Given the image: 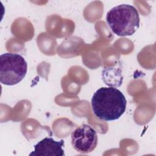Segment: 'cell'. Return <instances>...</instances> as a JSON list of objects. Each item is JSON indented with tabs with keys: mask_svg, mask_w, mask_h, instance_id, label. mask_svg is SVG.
Returning a JSON list of instances; mask_svg holds the SVG:
<instances>
[{
	"mask_svg": "<svg viewBox=\"0 0 156 156\" xmlns=\"http://www.w3.org/2000/svg\"><path fill=\"white\" fill-rule=\"evenodd\" d=\"M106 21L118 36L133 35L140 27V19L136 9L129 4H120L111 9L107 13Z\"/></svg>",
	"mask_w": 156,
	"mask_h": 156,
	"instance_id": "obj_2",
	"label": "cell"
},
{
	"mask_svg": "<svg viewBox=\"0 0 156 156\" xmlns=\"http://www.w3.org/2000/svg\"><path fill=\"white\" fill-rule=\"evenodd\" d=\"M27 63L18 54L4 53L0 56V82L5 85L20 83L26 76Z\"/></svg>",
	"mask_w": 156,
	"mask_h": 156,
	"instance_id": "obj_3",
	"label": "cell"
},
{
	"mask_svg": "<svg viewBox=\"0 0 156 156\" xmlns=\"http://www.w3.org/2000/svg\"><path fill=\"white\" fill-rule=\"evenodd\" d=\"M63 146V140L57 141L52 138L46 137L34 146V151L30 153L29 155L63 156L65 155Z\"/></svg>",
	"mask_w": 156,
	"mask_h": 156,
	"instance_id": "obj_5",
	"label": "cell"
},
{
	"mask_svg": "<svg viewBox=\"0 0 156 156\" xmlns=\"http://www.w3.org/2000/svg\"><path fill=\"white\" fill-rule=\"evenodd\" d=\"M71 144L74 149L82 154L92 152L98 144L96 130L88 124H83L71 133Z\"/></svg>",
	"mask_w": 156,
	"mask_h": 156,
	"instance_id": "obj_4",
	"label": "cell"
},
{
	"mask_svg": "<svg viewBox=\"0 0 156 156\" xmlns=\"http://www.w3.org/2000/svg\"><path fill=\"white\" fill-rule=\"evenodd\" d=\"M93 112L99 119L105 121L119 119L125 112L127 101L118 89L110 87L99 88L92 96Z\"/></svg>",
	"mask_w": 156,
	"mask_h": 156,
	"instance_id": "obj_1",
	"label": "cell"
}]
</instances>
